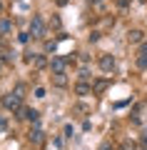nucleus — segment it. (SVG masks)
Returning a JSON list of instances; mask_svg holds the SVG:
<instances>
[{"label":"nucleus","instance_id":"1","mask_svg":"<svg viewBox=\"0 0 147 150\" xmlns=\"http://www.w3.org/2000/svg\"><path fill=\"white\" fill-rule=\"evenodd\" d=\"M70 63H72V58H70V55H58V58L50 60V70H53V73H65Z\"/></svg>","mask_w":147,"mask_h":150},{"label":"nucleus","instance_id":"2","mask_svg":"<svg viewBox=\"0 0 147 150\" xmlns=\"http://www.w3.org/2000/svg\"><path fill=\"white\" fill-rule=\"evenodd\" d=\"M30 35L32 38H45V23H42L40 15H32V20H30Z\"/></svg>","mask_w":147,"mask_h":150},{"label":"nucleus","instance_id":"3","mask_svg":"<svg viewBox=\"0 0 147 150\" xmlns=\"http://www.w3.org/2000/svg\"><path fill=\"white\" fill-rule=\"evenodd\" d=\"M20 105H23V100L15 95V93H8V95H3V108H5V110H13V112H15Z\"/></svg>","mask_w":147,"mask_h":150},{"label":"nucleus","instance_id":"4","mask_svg":"<svg viewBox=\"0 0 147 150\" xmlns=\"http://www.w3.org/2000/svg\"><path fill=\"white\" fill-rule=\"evenodd\" d=\"M15 112H18V118H20V120H30V123H35V120L40 118V112H37V110H32V108H25V105H20Z\"/></svg>","mask_w":147,"mask_h":150},{"label":"nucleus","instance_id":"5","mask_svg":"<svg viewBox=\"0 0 147 150\" xmlns=\"http://www.w3.org/2000/svg\"><path fill=\"white\" fill-rule=\"evenodd\" d=\"M97 65H100L102 73H112V70H115V58H112V55H100Z\"/></svg>","mask_w":147,"mask_h":150},{"label":"nucleus","instance_id":"6","mask_svg":"<svg viewBox=\"0 0 147 150\" xmlns=\"http://www.w3.org/2000/svg\"><path fill=\"white\" fill-rule=\"evenodd\" d=\"M27 138H30L32 145H42V143H45V133H42L40 128H32L30 133H27Z\"/></svg>","mask_w":147,"mask_h":150},{"label":"nucleus","instance_id":"7","mask_svg":"<svg viewBox=\"0 0 147 150\" xmlns=\"http://www.w3.org/2000/svg\"><path fill=\"white\" fill-rule=\"evenodd\" d=\"M107 88H110V80H107V78H100V80L92 83V93H95V95H102Z\"/></svg>","mask_w":147,"mask_h":150},{"label":"nucleus","instance_id":"8","mask_svg":"<svg viewBox=\"0 0 147 150\" xmlns=\"http://www.w3.org/2000/svg\"><path fill=\"white\" fill-rule=\"evenodd\" d=\"M47 65H50V63H47L45 55H32V60H30V68L32 70H42V68H47Z\"/></svg>","mask_w":147,"mask_h":150},{"label":"nucleus","instance_id":"9","mask_svg":"<svg viewBox=\"0 0 147 150\" xmlns=\"http://www.w3.org/2000/svg\"><path fill=\"white\" fill-rule=\"evenodd\" d=\"M53 85L55 88H68V75L65 73H53Z\"/></svg>","mask_w":147,"mask_h":150},{"label":"nucleus","instance_id":"10","mask_svg":"<svg viewBox=\"0 0 147 150\" xmlns=\"http://www.w3.org/2000/svg\"><path fill=\"white\" fill-rule=\"evenodd\" d=\"M75 93H77V95H90V93H92V85H90L87 80H80L77 85H75Z\"/></svg>","mask_w":147,"mask_h":150},{"label":"nucleus","instance_id":"11","mask_svg":"<svg viewBox=\"0 0 147 150\" xmlns=\"http://www.w3.org/2000/svg\"><path fill=\"white\" fill-rule=\"evenodd\" d=\"M142 35H145V33L135 28V30H130V33H127V40H130V43H142Z\"/></svg>","mask_w":147,"mask_h":150},{"label":"nucleus","instance_id":"12","mask_svg":"<svg viewBox=\"0 0 147 150\" xmlns=\"http://www.w3.org/2000/svg\"><path fill=\"white\" fill-rule=\"evenodd\" d=\"M13 93H15V95H18V98H20V100H23V98L27 95V85H25V83H18V85L13 88Z\"/></svg>","mask_w":147,"mask_h":150},{"label":"nucleus","instance_id":"13","mask_svg":"<svg viewBox=\"0 0 147 150\" xmlns=\"http://www.w3.org/2000/svg\"><path fill=\"white\" fill-rule=\"evenodd\" d=\"M120 150H137V143L135 140H125V143L120 145Z\"/></svg>","mask_w":147,"mask_h":150},{"label":"nucleus","instance_id":"14","mask_svg":"<svg viewBox=\"0 0 147 150\" xmlns=\"http://www.w3.org/2000/svg\"><path fill=\"white\" fill-rule=\"evenodd\" d=\"M10 20H0V33H3V35H5V33H10Z\"/></svg>","mask_w":147,"mask_h":150},{"label":"nucleus","instance_id":"15","mask_svg":"<svg viewBox=\"0 0 147 150\" xmlns=\"http://www.w3.org/2000/svg\"><path fill=\"white\" fill-rule=\"evenodd\" d=\"M72 110H75V112H90V108L85 105V103H77V105L72 108Z\"/></svg>","mask_w":147,"mask_h":150},{"label":"nucleus","instance_id":"16","mask_svg":"<svg viewBox=\"0 0 147 150\" xmlns=\"http://www.w3.org/2000/svg\"><path fill=\"white\" fill-rule=\"evenodd\" d=\"M137 55H142V58H147V40H142L140 43V53Z\"/></svg>","mask_w":147,"mask_h":150},{"label":"nucleus","instance_id":"17","mask_svg":"<svg viewBox=\"0 0 147 150\" xmlns=\"http://www.w3.org/2000/svg\"><path fill=\"white\" fill-rule=\"evenodd\" d=\"M13 55H15V53H10V50H5V53H3V63H13Z\"/></svg>","mask_w":147,"mask_h":150},{"label":"nucleus","instance_id":"18","mask_svg":"<svg viewBox=\"0 0 147 150\" xmlns=\"http://www.w3.org/2000/svg\"><path fill=\"white\" fill-rule=\"evenodd\" d=\"M100 150H117V148H115V145H112V143H110V140H105V143H102V145H100Z\"/></svg>","mask_w":147,"mask_h":150},{"label":"nucleus","instance_id":"19","mask_svg":"<svg viewBox=\"0 0 147 150\" xmlns=\"http://www.w3.org/2000/svg\"><path fill=\"white\" fill-rule=\"evenodd\" d=\"M18 40H20V43H27V40H30V33H20V35H18Z\"/></svg>","mask_w":147,"mask_h":150},{"label":"nucleus","instance_id":"20","mask_svg":"<svg viewBox=\"0 0 147 150\" xmlns=\"http://www.w3.org/2000/svg\"><path fill=\"white\" fill-rule=\"evenodd\" d=\"M35 98H45V88H35Z\"/></svg>","mask_w":147,"mask_h":150},{"label":"nucleus","instance_id":"21","mask_svg":"<svg viewBox=\"0 0 147 150\" xmlns=\"http://www.w3.org/2000/svg\"><path fill=\"white\" fill-rule=\"evenodd\" d=\"M0 133H5V120L0 118Z\"/></svg>","mask_w":147,"mask_h":150},{"label":"nucleus","instance_id":"22","mask_svg":"<svg viewBox=\"0 0 147 150\" xmlns=\"http://www.w3.org/2000/svg\"><path fill=\"white\" fill-rule=\"evenodd\" d=\"M117 5H120V8H127V0H117Z\"/></svg>","mask_w":147,"mask_h":150},{"label":"nucleus","instance_id":"23","mask_svg":"<svg viewBox=\"0 0 147 150\" xmlns=\"http://www.w3.org/2000/svg\"><path fill=\"white\" fill-rule=\"evenodd\" d=\"M90 3H92V5H102V3H105V0H90Z\"/></svg>","mask_w":147,"mask_h":150},{"label":"nucleus","instance_id":"24","mask_svg":"<svg viewBox=\"0 0 147 150\" xmlns=\"http://www.w3.org/2000/svg\"><path fill=\"white\" fill-rule=\"evenodd\" d=\"M55 3H58V5H68V0H55Z\"/></svg>","mask_w":147,"mask_h":150},{"label":"nucleus","instance_id":"25","mask_svg":"<svg viewBox=\"0 0 147 150\" xmlns=\"http://www.w3.org/2000/svg\"><path fill=\"white\" fill-rule=\"evenodd\" d=\"M0 10H3V3H0Z\"/></svg>","mask_w":147,"mask_h":150},{"label":"nucleus","instance_id":"26","mask_svg":"<svg viewBox=\"0 0 147 150\" xmlns=\"http://www.w3.org/2000/svg\"><path fill=\"white\" fill-rule=\"evenodd\" d=\"M0 68H3V65H0Z\"/></svg>","mask_w":147,"mask_h":150}]
</instances>
